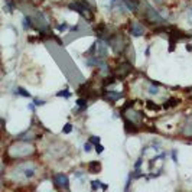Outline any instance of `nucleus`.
I'll use <instances>...</instances> for the list:
<instances>
[{"label":"nucleus","instance_id":"nucleus-1","mask_svg":"<svg viewBox=\"0 0 192 192\" xmlns=\"http://www.w3.org/2000/svg\"><path fill=\"white\" fill-rule=\"evenodd\" d=\"M53 184H55V186L58 189H61V188L68 189L69 188V179H68V176H66L65 173H56L53 176Z\"/></svg>","mask_w":192,"mask_h":192},{"label":"nucleus","instance_id":"nucleus-2","mask_svg":"<svg viewBox=\"0 0 192 192\" xmlns=\"http://www.w3.org/2000/svg\"><path fill=\"white\" fill-rule=\"evenodd\" d=\"M147 16H149V18H150L153 22H156V23H162V22H165V20H163V18H162V16H160V14L158 13L156 10H155V9H153V7H150V6H147ZM150 19H149V20H150Z\"/></svg>","mask_w":192,"mask_h":192},{"label":"nucleus","instance_id":"nucleus-3","mask_svg":"<svg viewBox=\"0 0 192 192\" xmlns=\"http://www.w3.org/2000/svg\"><path fill=\"white\" fill-rule=\"evenodd\" d=\"M130 33H132L133 36H143L145 35V27L142 26L140 23H132Z\"/></svg>","mask_w":192,"mask_h":192},{"label":"nucleus","instance_id":"nucleus-4","mask_svg":"<svg viewBox=\"0 0 192 192\" xmlns=\"http://www.w3.org/2000/svg\"><path fill=\"white\" fill-rule=\"evenodd\" d=\"M88 168H90V172L91 173H98L101 171V163L97 162V160H93L88 163Z\"/></svg>","mask_w":192,"mask_h":192},{"label":"nucleus","instance_id":"nucleus-5","mask_svg":"<svg viewBox=\"0 0 192 192\" xmlns=\"http://www.w3.org/2000/svg\"><path fill=\"white\" fill-rule=\"evenodd\" d=\"M97 56H100V58H106L107 56V46L104 45L103 40H98V52H97Z\"/></svg>","mask_w":192,"mask_h":192},{"label":"nucleus","instance_id":"nucleus-6","mask_svg":"<svg viewBox=\"0 0 192 192\" xmlns=\"http://www.w3.org/2000/svg\"><path fill=\"white\" fill-rule=\"evenodd\" d=\"M90 185H91V189H93V191H97L98 188H101V189H107V188H108V185L103 184V182H100V181H91V182H90Z\"/></svg>","mask_w":192,"mask_h":192},{"label":"nucleus","instance_id":"nucleus-7","mask_svg":"<svg viewBox=\"0 0 192 192\" xmlns=\"http://www.w3.org/2000/svg\"><path fill=\"white\" fill-rule=\"evenodd\" d=\"M121 97H123V95L120 93H114V91H108L106 95V98L108 100V101H117V100L121 98Z\"/></svg>","mask_w":192,"mask_h":192},{"label":"nucleus","instance_id":"nucleus-8","mask_svg":"<svg viewBox=\"0 0 192 192\" xmlns=\"http://www.w3.org/2000/svg\"><path fill=\"white\" fill-rule=\"evenodd\" d=\"M14 94H16V95H22V97H27V98L30 97V93L26 91L23 87H16V88H14Z\"/></svg>","mask_w":192,"mask_h":192},{"label":"nucleus","instance_id":"nucleus-9","mask_svg":"<svg viewBox=\"0 0 192 192\" xmlns=\"http://www.w3.org/2000/svg\"><path fill=\"white\" fill-rule=\"evenodd\" d=\"M22 26H23V29H29L30 26H33V19L32 18H29V16H25L23 19H22Z\"/></svg>","mask_w":192,"mask_h":192},{"label":"nucleus","instance_id":"nucleus-10","mask_svg":"<svg viewBox=\"0 0 192 192\" xmlns=\"http://www.w3.org/2000/svg\"><path fill=\"white\" fill-rule=\"evenodd\" d=\"M56 97L69 98V97H71V91H69V88H65V90H62V91H58V93H56Z\"/></svg>","mask_w":192,"mask_h":192},{"label":"nucleus","instance_id":"nucleus-11","mask_svg":"<svg viewBox=\"0 0 192 192\" xmlns=\"http://www.w3.org/2000/svg\"><path fill=\"white\" fill-rule=\"evenodd\" d=\"M72 129H74L72 123H65V126L62 129V133H64V134H69V133L72 132Z\"/></svg>","mask_w":192,"mask_h":192},{"label":"nucleus","instance_id":"nucleus-12","mask_svg":"<svg viewBox=\"0 0 192 192\" xmlns=\"http://www.w3.org/2000/svg\"><path fill=\"white\" fill-rule=\"evenodd\" d=\"M32 103L36 107H40V106H45V104H46V100H40V98H38V97H35V98L32 100Z\"/></svg>","mask_w":192,"mask_h":192},{"label":"nucleus","instance_id":"nucleus-13","mask_svg":"<svg viewBox=\"0 0 192 192\" xmlns=\"http://www.w3.org/2000/svg\"><path fill=\"white\" fill-rule=\"evenodd\" d=\"M77 106L81 107V108H87V98L85 97H81V98L77 100Z\"/></svg>","mask_w":192,"mask_h":192},{"label":"nucleus","instance_id":"nucleus-14","mask_svg":"<svg viewBox=\"0 0 192 192\" xmlns=\"http://www.w3.org/2000/svg\"><path fill=\"white\" fill-rule=\"evenodd\" d=\"M147 91H149V94H152V95H156V94L159 93V88H158L156 85H150Z\"/></svg>","mask_w":192,"mask_h":192},{"label":"nucleus","instance_id":"nucleus-15","mask_svg":"<svg viewBox=\"0 0 192 192\" xmlns=\"http://www.w3.org/2000/svg\"><path fill=\"white\" fill-rule=\"evenodd\" d=\"M132 178H133V173L130 172L129 173V176H127V181H126V186H124V191H127L129 188H130V184H132Z\"/></svg>","mask_w":192,"mask_h":192},{"label":"nucleus","instance_id":"nucleus-16","mask_svg":"<svg viewBox=\"0 0 192 192\" xmlns=\"http://www.w3.org/2000/svg\"><path fill=\"white\" fill-rule=\"evenodd\" d=\"M56 29H58L59 32H65L66 29H69V26H68V25H66L65 22H64V23H61V25H58V27H56Z\"/></svg>","mask_w":192,"mask_h":192},{"label":"nucleus","instance_id":"nucleus-17","mask_svg":"<svg viewBox=\"0 0 192 192\" xmlns=\"http://www.w3.org/2000/svg\"><path fill=\"white\" fill-rule=\"evenodd\" d=\"M88 142H91V143L95 146V145H98V143H100V137H98V136H91V137L88 139Z\"/></svg>","mask_w":192,"mask_h":192},{"label":"nucleus","instance_id":"nucleus-18","mask_svg":"<svg viewBox=\"0 0 192 192\" xmlns=\"http://www.w3.org/2000/svg\"><path fill=\"white\" fill-rule=\"evenodd\" d=\"M93 143H91V142H87L85 145H84V152H87V153H90L91 152V149H93Z\"/></svg>","mask_w":192,"mask_h":192},{"label":"nucleus","instance_id":"nucleus-19","mask_svg":"<svg viewBox=\"0 0 192 192\" xmlns=\"http://www.w3.org/2000/svg\"><path fill=\"white\" fill-rule=\"evenodd\" d=\"M103 150H104V146L101 145V143H98V145H95V152L98 153H103Z\"/></svg>","mask_w":192,"mask_h":192},{"label":"nucleus","instance_id":"nucleus-20","mask_svg":"<svg viewBox=\"0 0 192 192\" xmlns=\"http://www.w3.org/2000/svg\"><path fill=\"white\" fill-rule=\"evenodd\" d=\"M6 2H7V6H9V10H10V12H13L14 7H16L14 2H10V0H6Z\"/></svg>","mask_w":192,"mask_h":192},{"label":"nucleus","instance_id":"nucleus-21","mask_svg":"<svg viewBox=\"0 0 192 192\" xmlns=\"http://www.w3.org/2000/svg\"><path fill=\"white\" fill-rule=\"evenodd\" d=\"M147 107H152V108H155V110H159V108H160L159 106H156V104L152 103V101H147Z\"/></svg>","mask_w":192,"mask_h":192},{"label":"nucleus","instance_id":"nucleus-22","mask_svg":"<svg viewBox=\"0 0 192 192\" xmlns=\"http://www.w3.org/2000/svg\"><path fill=\"white\" fill-rule=\"evenodd\" d=\"M172 159H173V162H175V163H178V158H176V150H173V152H172Z\"/></svg>","mask_w":192,"mask_h":192},{"label":"nucleus","instance_id":"nucleus-23","mask_svg":"<svg viewBox=\"0 0 192 192\" xmlns=\"http://www.w3.org/2000/svg\"><path fill=\"white\" fill-rule=\"evenodd\" d=\"M27 108H29V110H30V111H36V106H35V104H29V106H27Z\"/></svg>","mask_w":192,"mask_h":192}]
</instances>
